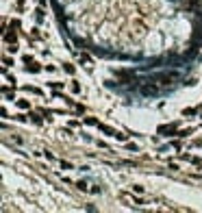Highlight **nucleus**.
<instances>
[{
	"mask_svg": "<svg viewBox=\"0 0 202 213\" xmlns=\"http://www.w3.org/2000/svg\"><path fill=\"white\" fill-rule=\"evenodd\" d=\"M98 128H100L102 133H106V135H109V137H115V135H117V133H120V130H115V128H111V126H106V124H98Z\"/></svg>",
	"mask_w": 202,
	"mask_h": 213,
	"instance_id": "5",
	"label": "nucleus"
},
{
	"mask_svg": "<svg viewBox=\"0 0 202 213\" xmlns=\"http://www.w3.org/2000/svg\"><path fill=\"white\" fill-rule=\"evenodd\" d=\"M85 124H89V126H98L100 122H98L96 118H85Z\"/></svg>",
	"mask_w": 202,
	"mask_h": 213,
	"instance_id": "19",
	"label": "nucleus"
},
{
	"mask_svg": "<svg viewBox=\"0 0 202 213\" xmlns=\"http://www.w3.org/2000/svg\"><path fill=\"white\" fill-rule=\"evenodd\" d=\"M24 68H26V72H31V74H39V72H42V65H39V63H35V61H33V63H28V65H24Z\"/></svg>",
	"mask_w": 202,
	"mask_h": 213,
	"instance_id": "7",
	"label": "nucleus"
},
{
	"mask_svg": "<svg viewBox=\"0 0 202 213\" xmlns=\"http://www.w3.org/2000/svg\"><path fill=\"white\" fill-rule=\"evenodd\" d=\"M148 79L154 81V83H159V85L167 87V85H172V83H176V81H180L183 74H180L178 70H165V72H154V74H150Z\"/></svg>",
	"mask_w": 202,
	"mask_h": 213,
	"instance_id": "2",
	"label": "nucleus"
},
{
	"mask_svg": "<svg viewBox=\"0 0 202 213\" xmlns=\"http://www.w3.org/2000/svg\"><path fill=\"white\" fill-rule=\"evenodd\" d=\"M133 191H135V194H144V187H141V185H133Z\"/></svg>",
	"mask_w": 202,
	"mask_h": 213,
	"instance_id": "23",
	"label": "nucleus"
},
{
	"mask_svg": "<svg viewBox=\"0 0 202 213\" xmlns=\"http://www.w3.org/2000/svg\"><path fill=\"white\" fill-rule=\"evenodd\" d=\"M15 2H17V9H20V11H24V0H15Z\"/></svg>",
	"mask_w": 202,
	"mask_h": 213,
	"instance_id": "29",
	"label": "nucleus"
},
{
	"mask_svg": "<svg viewBox=\"0 0 202 213\" xmlns=\"http://www.w3.org/2000/svg\"><path fill=\"white\" fill-rule=\"evenodd\" d=\"M156 133H159V135H163V137H172V135H176V133H178V122H172V124H161V126L156 128Z\"/></svg>",
	"mask_w": 202,
	"mask_h": 213,
	"instance_id": "3",
	"label": "nucleus"
},
{
	"mask_svg": "<svg viewBox=\"0 0 202 213\" xmlns=\"http://www.w3.org/2000/svg\"><path fill=\"white\" fill-rule=\"evenodd\" d=\"M74 185H76V187H78L81 191H89V187H87V180H76Z\"/></svg>",
	"mask_w": 202,
	"mask_h": 213,
	"instance_id": "13",
	"label": "nucleus"
},
{
	"mask_svg": "<svg viewBox=\"0 0 202 213\" xmlns=\"http://www.w3.org/2000/svg\"><path fill=\"white\" fill-rule=\"evenodd\" d=\"M74 109H76L78 113H85V107H83V104H74Z\"/></svg>",
	"mask_w": 202,
	"mask_h": 213,
	"instance_id": "27",
	"label": "nucleus"
},
{
	"mask_svg": "<svg viewBox=\"0 0 202 213\" xmlns=\"http://www.w3.org/2000/svg\"><path fill=\"white\" fill-rule=\"evenodd\" d=\"M196 111H198V109L187 107V109H183V111H180V115H183V118H189V115H196Z\"/></svg>",
	"mask_w": 202,
	"mask_h": 213,
	"instance_id": "12",
	"label": "nucleus"
},
{
	"mask_svg": "<svg viewBox=\"0 0 202 213\" xmlns=\"http://www.w3.org/2000/svg\"><path fill=\"white\" fill-rule=\"evenodd\" d=\"M70 89H72L74 94H81V85H78L76 81H72V83H70Z\"/></svg>",
	"mask_w": 202,
	"mask_h": 213,
	"instance_id": "17",
	"label": "nucleus"
},
{
	"mask_svg": "<svg viewBox=\"0 0 202 213\" xmlns=\"http://www.w3.org/2000/svg\"><path fill=\"white\" fill-rule=\"evenodd\" d=\"M2 94H4V100H17L13 89H9V87H2Z\"/></svg>",
	"mask_w": 202,
	"mask_h": 213,
	"instance_id": "8",
	"label": "nucleus"
},
{
	"mask_svg": "<svg viewBox=\"0 0 202 213\" xmlns=\"http://www.w3.org/2000/svg\"><path fill=\"white\" fill-rule=\"evenodd\" d=\"M24 91H28V94H35V96H42V89H39V87H24Z\"/></svg>",
	"mask_w": 202,
	"mask_h": 213,
	"instance_id": "14",
	"label": "nucleus"
},
{
	"mask_svg": "<svg viewBox=\"0 0 202 213\" xmlns=\"http://www.w3.org/2000/svg\"><path fill=\"white\" fill-rule=\"evenodd\" d=\"M48 85H50L52 89H59V87H63V83H57V81H52V83H48Z\"/></svg>",
	"mask_w": 202,
	"mask_h": 213,
	"instance_id": "25",
	"label": "nucleus"
},
{
	"mask_svg": "<svg viewBox=\"0 0 202 213\" xmlns=\"http://www.w3.org/2000/svg\"><path fill=\"white\" fill-rule=\"evenodd\" d=\"M63 70H65L67 74H74V72H76V68H74L72 63H63Z\"/></svg>",
	"mask_w": 202,
	"mask_h": 213,
	"instance_id": "15",
	"label": "nucleus"
},
{
	"mask_svg": "<svg viewBox=\"0 0 202 213\" xmlns=\"http://www.w3.org/2000/svg\"><path fill=\"white\" fill-rule=\"evenodd\" d=\"M74 43H76L78 48H85V42H83V39H74Z\"/></svg>",
	"mask_w": 202,
	"mask_h": 213,
	"instance_id": "28",
	"label": "nucleus"
},
{
	"mask_svg": "<svg viewBox=\"0 0 202 213\" xmlns=\"http://www.w3.org/2000/svg\"><path fill=\"white\" fill-rule=\"evenodd\" d=\"M81 61H85V63H89V61H91V57H89L87 52H81Z\"/></svg>",
	"mask_w": 202,
	"mask_h": 213,
	"instance_id": "22",
	"label": "nucleus"
},
{
	"mask_svg": "<svg viewBox=\"0 0 202 213\" xmlns=\"http://www.w3.org/2000/svg\"><path fill=\"white\" fill-rule=\"evenodd\" d=\"M200 170H202V163H200Z\"/></svg>",
	"mask_w": 202,
	"mask_h": 213,
	"instance_id": "32",
	"label": "nucleus"
},
{
	"mask_svg": "<svg viewBox=\"0 0 202 213\" xmlns=\"http://www.w3.org/2000/svg\"><path fill=\"white\" fill-rule=\"evenodd\" d=\"M15 102H17V107H20V109H31V102H28V100H24V98H17Z\"/></svg>",
	"mask_w": 202,
	"mask_h": 213,
	"instance_id": "11",
	"label": "nucleus"
},
{
	"mask_svg": "<svg viewBox=\"0 0 202 213\" xmlns=\"http://www.w3.org/2000/svg\"><path fill=\"white\" fill-rule=\"evenodd\" d=\"M7 81H9V83H11V87H15V83H17V81H15V76H11V74H9V76H7Z\"/></svg>",
	"mask_w": 202,
	"mask_h": 213,
	"instance_id": "26",
	"label": "nucleus"
},
{
	"mask_svg": "<svg viewBox=\"0 0 202 213\" xmlns=\"http://www.w3.org/2000/svg\"><path fill=\"white\" fill-rule=\"evenodd\" d=\"M194 146H196V148H202V139H196V141H194Z\"/></svg>",
	"mask_w": 202,
	"mask_h": 213,
	"instance_id": "30",
	"label": "nucleus"
},
{
	"mask_svg": "<svg viewBox=\"0 0 202 213\" xmlns=\"http://www.w3.org/2000/svg\"><path fill=\"white\" fill-rule=\"evenodd\" d=\"M170 89L163 85H159V83H154L150 79H146L141 85H139V94L144 96V98H159V96H165Z\"/></svg>",
	"mask_w": 202,
	"mask_h": 213,
	"instance_id": "1",
	"label": "nucleus"
},
{
	"mask_svg": "<svg viewBox=\"0 0 202 213\" xmlns=\"http://www.w3.org/2000/svg\"><path fill=\"white\" fill-rule=\"evenodd\" d=\"M37 2H39V7H46L48 4V0H37Z\"/></svg>",
	"mask_w": 202,
	"mask_h": 213,
	"instance_id": "31",
	"label": "nucleus"
},
{
	"mask_svg": "<svg viewBox=\"0 0 202 213\" xmlns=\"http://www.w3.org/2000/svg\"><path fill=\"white\" fill-rule=\"evenodd\" d=\"M61 168H63V170H72L74 165H72L70 161H63V159H61Z\"/></svg>",
	"mask_w": 202,
	"mask_h": 213,
	"instance_id": "21",
	"label": "nucleus"
},
{
	"mask_svg": "<svg viewBox=\"0 0 202 213\" xmlns=\"http://www.w3.org/2000/svg\"><path fill=\"white\" fill-rule=\"evenodd\" d=\"M9 65H13V59H2V72H7Z\"/></svg>",
	"mask_w": 202,
	"mask_h": 213,
	"instance_id": "18",
	"label": "nucleus"
},
{
	"mask_svg": "<svg viewBox=\"0 0 202 213\" xmlns=\"http://www.w3.org/2000/svg\"><path fill=\"white\" fill-rule=\"evenodd\" d=\"M4 42L7 43H15L17 42V33L11 31V28H7V31H4Z\"/></svg>",
	"mask_w": 202,
	"mask_h": 213,
	"instance_id": "4",
	"label": "nucleus"
},
{
	"mask_svg": "<svg viewBox=\"0 0 202 213\" xmlns=\"http://www.w3.org/2000/svg\"><path fill=\"white\" fill-rule=\"evenodd\" d=\"M126 150H131V152H137V150H139V146H137V144H133V141H126Z\"/></svg>",
	"mask_w": 202,
	"mask_h": 213,
	"instance_id": "16",
	"label": "nucleus"
},
{
	"mask_svg": "<svg viewBox=\"0 0 202 213\" xmlns=\"http://www.w3.org/2000/svg\"><path fill=\"white\" fill-rule=\"evenodd\" d=\"M44 20H46L44 7H37V9H35V22H37V24H44Z\"/></svg>",
	"mask_w": 202,
	"mask_h": 213,
	"instance_id": "6",
	"label": "nucleus"
},
{
	"mask_svg": "<svg viewBox=\"0 0 202 213\" xmlns=\"http://www.w3.org/2000/svg\"><path fill=\"white\" fill-rule=\"evenodd\" d=\"M194 130H196L194 126H189V128H183V130L178 128V133H176V137H180V139H183V137H187V135H191Z\"/></svg>",
	"mask_w": 202,
	"mask_h": 213,
	"instance_id": "9",
	"label": "nucleus"
},
{
	"mask_svg": "<svg viewBox=\"0 0 202 213\" xmlns=\"http://www.w3.org/2000/svg\"><path fill=\"white\" fill-rule=\"evenodd\" d=\"M20 26H22V22H20L17 18H13V20H11V28H20Z\"/></svg>",
	"mask_w": 202,
	"mask_h": 213,
	"instance_id": "20",
	"label": "nucleus"
},
{
	"mask_svg": "<svg viewBox=\"0 0 202 213\" xmlns=\"http://www.w3.org/2000/svg\"><path fill=\"white\" fill-rule=\"evenodd\" d=\"M22 61L28 65V63H33V57H31V54H24V59H22Z\"/></svg>",
	"mask_w": 202,
	"mask_h": 213,
	"instance_id": "24",
	"label": "nucleus"
},
{
	"mask_svg": "<svg viewBox=\"0 0 202 213\" xmlns=\"http://www.w3.org/2000/svg\"><path fill=\"white\" fill-rule=\"evenodd\" d=\"M28 118H31V122H33V124H37V126H42V124H44V120H42V115H37V113H31Z\"/></svg>",
	"mask_w": 202,
	"mask_h": 213,
	"instance_id": "10",
	"label": "nucleus"
}]
</instances>
